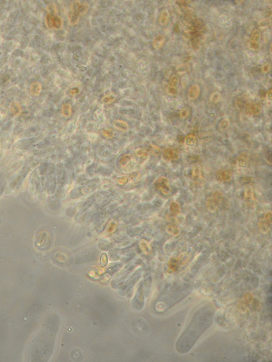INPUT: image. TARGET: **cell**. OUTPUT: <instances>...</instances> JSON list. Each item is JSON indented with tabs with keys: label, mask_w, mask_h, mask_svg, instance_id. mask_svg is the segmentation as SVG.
Wrapping results in <instances>:
<instances>
[{
	"label": "cell",
	"mask_w": 272,
	"mask_h": 362,
	"mask_svg": "<svg viewBox=\"0 0 272 362\" xmlns=\"http://www.w3.org/2000/svg\"><path fill=\"white\" fill-rule=\"evenodd\" d=\"M271 227V224H270L264 217L262 218L259 220L258 222V227L260 231L263 233H266L269 231Z\"/></svg>",
	"instance_id": "15"
},
{
	"label": "cell",
	"mask_w": 272,
	"mask_h": 362,
	"mask_svg": "<svg viewBox=\"0 0 272 362\" xmlns=\"http://www.w3.org/2000/svg\"><path fill=\"white\" fill-rule=\"evenodd\" d=\"M47 11L48 12V14L56 15V14L57 13V7L55 4L51 3L47 6Z\"/></svg>",
	"instance_id": "28"
},
{
	"label": "cell",
	"mask_w": 272,
	"mask_h": 362,
	"mask_svg": "<svg viewBox=\"0 0 272 362\" xmlns=\"http://www.w3.org/2000/svg\"><path fill=\"white\" fill-rule=\"evenodd\" d=\"M190 69H191V67L189 64H183L177 66L176 68V71L178 74L182 75V74H184V73L189 72L190 71Z\"/></svg>",
	"instance_id": "22"
},
{
	"label": "cell",
	"mask_w": 272,
	"mask_h": 362,
	"mask_svg": "<svg viewBox=\"0 0 272 362\" xmlns=\"http://www.w3.org/2000/svg\"><path fill=\"white\" fill-rule=\"evenodd\" d=\"M169 209L171 214H172L174 216H177L181 211V207L179 203H177V201L172 202L170 203Z\"/></svg>",
	"instance_id": "17"
},
{
	"label": "cell",
	"mask_w": 272,
	"mask_h": 362,
	"mask_svg": "<svg viewBox=\"0 0 272 362\" xmlns=\"http://www.w3.org/2000/svg\"><path fill=\"white\" fill-rule=\"evenodd\" d=\"M169 11L166 9H164L161 11V13H160L159 16V18H158V22L159 24L161 25V26H166L169 22Z\"/></svg>",
	"instance_id": "13"
},
{
	"label": "cell",
	"mask_w": 272,
	"mask_h": 362,
	"mask_svg": "<svg viewBox=\"0 0 272 362\" xmlns=\"http://www.w3.org/2000/svg\"><path fill=\"white\" fill-rule=\"evenodd\" d=\"M117 227V224L115 223H112L110 225V226L108 227V231L112 232L114 231Z\"/></svg>",
	"instance_id": "42"
},
{
	"label": "cell",
	"mask_w": 272,
	"mask_h": 362,
	"mask_svg": "<svg viewBox=\"0 0 272 362\" xmlns=\"http://www.w3.org/2000/svg\"><path fill=\"white\" fill-rule=\"evenodd\" d=\"M11 110L15 115H17L21 111V106L17 102H13L11 104Z\"/></svg>",
	"instance_id": "25"
},
{
	"label": "cell",
	"mask_w": 272,
	"mask_h": 362,
	"mask_svg": "<svg viewBox=\"0 0 272 362\" xmlns=\"http://www.w3.org/2000/svg\"><path fill=\"white\" fill-rule=\"evenodd\" d=\"M19 165V163H14L0 170V197L4 193L11 176Z\"/></svg>",
	"instance_id": "1"
},
{
	"label": "cell",
	"mask_w": 272,
	"mask_h": 362,
	"mask_svg": "<svg viewBox=\"0 0 272 362\" xmlns=\"http://www.w3.org/2000/svg\"><path fill=\"white\" fill-rule=\"evenodd\" d=\"M154 184L156 188L165 195L168 194L170 191L169 180L165 177H162L157 180Z\"/></svg>",
	"instance_id": "3"
},
{
	"label": "cell",
	"mask_w": 272,
	"mask_h": 362,
	"mask_svg": "<svg viewBox=\"0 0 272 362\" xmlns=\"http://www.w3.org/2000/svg\"><path fill=\"white\" fill-rule=\"evenodd\" d=\"M261 69H262V72L263 73L268 72L270 71V65L269 64H265L263 65L262 66Z\"/></svg>",
	"instance_id": "40"
},
{
	"label": "cell",
	"mask_w": 272,
	"mask_h": 362,
	"mask_svg": "<svg viewBox=\"0 0 272 362\" xmlns=\"http://www.w3.org/2000/svg\"><path fill=\"white\" fill-rule=\"evenodd\" d=\"M115 96H114L113 94L106 95V96H103V98H102V102H103V103H105V104L111 103L115 101Z\"/></svg>",
	"instance_id": "32"
},
{
	"label": "cell",
	"mask_w": 272,
	"mask_h": 362,
	"mask_svg": "<svg viewBox=\"0 0 272 362\" xmlns=\"http://www.w3.org/2000/svg\"><path fill=\"white\" fill-rule=\"evenodd\" d=\"M163 158L167 161H175L179 158V153L172 148H166L163 152Z\"/></svg>",
	"instance_id": "5"
},
{
	"label": "cell",
	"mask_w": 272,
	"mask_h": 362,
	"mask_svg": "<svg viewBox=\"0 0 272 362\" xmlns=\"http://www.w3.org/2000/svg\"><path fill=\"white\" fill-rule=\"evenodd\" d=\"M80 15L76 13H71L69 15V23L71 25H75L78 22Z\"/></svg>",
	"instance_id": "26"
},
{
	"label": "cell",
	"mask_w": 272,
	"mask_h": 362,
	"mask_svg": "<svg viewBox=\"0 0 272 362\" xmlns=\"http://www.w3.org/2000/svg\"><path fill=\"white\" fill-rule=\"evenodd\" d=\"M135 153L138 157H143V158H147L148 157V153L147 152L143 149H138L136 150Z\"/></svg>",
	"instance_id": "33"
},
{
	"label": "cell",
	"mask_w": 272,
	"mask_h": 362,
	"mask_svg": "<svg viewBox=\"0 0 272 362\" xmlns=\"http://www.w3.org/2000/svg\"><path fill=\"white\" fill-rule=\"evenodd\" d=\"M45 21L47 26L50 29H60L62 27V20L58 15L47 14Z\"/></svg>",
	"instance_id": "2"
},
{
	"label": "cell",
	"mask_w": 272,
	"mask_h": 362,
	"mask_svg": "<svg viewBox=\"0 0 272 362\" xmlns=\"http://www.w3.org/2000/svg\"><path fill=\"white\" fill-rule=\"evenodd\" d=\"M250 154L247 152L242 153L236 159V163L237 166L244 168L247 166L250 161Z\"/></svg>",
	"instance_id": "6"
},
{
	"label": "cell",
	"mask_w": 272,
	"mask_h": 362,
	"mask_svg": "<svg viewBox=\"0 0 272 362\" xmlns=\"http://www.w3.org/2000/svg\"><path fill=\"white\" fill-rule=\"evenodd\" d=\"M79 91L80 90H79V89L78 88H73L72 89H71V90L69 92V94H71V95H73L74 96V95H75V94H78Z\"/></svg>",
	"instance_id": "43"
},
{
	"label": "cell",
	"mask_w": 272,
	"mask_h": 362,
	"mask_svg": "<svg viewBox=\"0 0 272 362\" xmlns=\"http://www.w3.org/2000/svg\"><path fill=\"white\" fill-rule=\"evenodd\" d=\"M191 178L192 180L195 182H199L202 179V168L199 164L195 165L191 172Z\"/></svg>",
	"instance_id": "8"
},
{
	"label": "cell",
	"mask_w": 272,
	"mask_h": 362,
	"mask_svg": "<svg viewBox=\"0 0 272 362\" xmlns=\"http://www.w3.org/2000/svg\"><path fill=\"white\" fill-rule=\"evenodd\" d=\"M196 142H197V139H196V136L193 134H190V135H187L184 139V144L188 146H191V147H192L195 145L196 143Z\"/></svg>",
	"instance_id": "19"
},
{
	"label": "cell",
	"mask_w": 272,
	"mask_h": 362,
	"mask_svg": "<svg viewBox=\"0 0 272 362\" xmlns=\"http://www.w3.org/2000/svg\"><path fill=\"white\" fill-rule=\"evenodd\" d=\"M200 93V87L199 85L195 84L192 85L188 90V98L189 99L194 101L196 99Z\"/></svg>",
	"instance_id": "9"
},
{
	"label": "cell",
	"mask_w": 272,
	"mask_h": 362,
	"mask_svg": "<svg viewBox=\"0 0 272 362\" xmlns=\"http://www.w3.org/2000/svg\"><path fill=\"white\" fill-rule=\"evenodd\" d=\"M206 207L207 210L210 212H214L218 210L219 205L216 203L212 197L207 198L206 201Z\"/></svg>",
	"instance_id": "10"
},
{
	"label": "cell",
	"mask_w": 272,
	"mask_h": 362,
	"mask_svg": "<svg viewBox=\"0 0 272 362\" xmlns=\"http://www.w3.org/2000/svg\"><path fill=\"white\" fill-rule=\"evenodd\" d=\"M221 94L218 92H215L211 95L210 101L213 103H217L221 100Z\"/></svg>",
	"instance_id": "31"
},
{
	"label": "cell",
	"mask_w": 272,
	"mask_h": 362,
	"mask_svg": "<svg viewBox=\"0 0 272 362\" xmlns=\"http://www.w3.org/2000/svg\"><path fill=\"white\" fill-rule=\"evenodd\" d=\"M42 85L38 82H33L30 87V94L32 96H37L41 93Z\"/></svg>",
	"instance_id": "12"
},
{
	"label": "cell",
	"mask_w": 272,
	"mask_h": 362,
	"mask_svg": "<svg viewBox=\"0 0 272 362\" xmlns=\"http://www.w3.org/2000/svg\"><path fill=\"white\" fill-rule=\"evenodd\" d=\"M62 115L66 117H70L72 114V106L71 104L66 103H64L61 108Z\"/></svg>",
	"instance_id": "18"
},
{
	"label": "cell",
	"mask_w": 272,
	"mask_h": 362,
	"mask_svg": "<svg viewBox=\"0 0 272 362\" xmlns=\"http://www.w3.org/2000/svg\"><path fill=\"white\" fill-rule=\"evenodd\" d=\"M249 45H250V48H251L252 50H255V51H256V50H258L259 49V44H257V43H255V42H250V44H249Z\"/></svg>",
	"instance_id": "41"
},
{
	"label": "cell",
	"mask_w": 272,
	"mask_h": 362,
	"mask_svg": "<svg viewBox=\"0 0 272 362\" xmlns=\"http://www.w3.org/2000/svg\"><path fill=\"white\" fill-rule=\"evenodd\" d=\"M132 161V157L130 155H126L121 160V165L122 167H126L127 165H129Z\"/></svg>",
	"instance_id": "30"
},
{
	"label": "cell",
	"mask_w": 272,
	"mask_h": 362,
	"mask_svg": "<svg viewBox=\"0 0 272 362\" xmlns=\"http://www.w3.org/2000/svg\"><path fill=\"white\" fill-rule=\"evenodd\" d=\"M129 181V179L127 177H121L120 179H119L118 180V183L119 184L123 185L125 184L126 183H127Z\"/></svg>",
	"instance_id": "38"
},
{
	"label": "cell",
	"mask_w": 272,
	"mask_h": 362,
	"mask_svg": "<svg viewBox=\"0 0 272 362\" xmlns=\"http://www.w3.org/2000/svg\"><path fill=\"white\" fill-rule=\"evenodd\" d=\"M167 231L173 235H177L179 233V228L173 225H169L166 228Z\"/></svg>",
	"instance_id": "29"
},
{
	"label": "cell",
	"mask_w": 272,
	"mask_h": 362,
	"mask_svg": "<svg viewBox=\"0 0 272 362\" xmlns=\"http://www.w3.org/2000/svg\"><path fill=\"white\" fill-rule=\"evenodd\" d=\"M189 115V111L187 108H184L181 110L179 115L182 119H185Z\"/></svg>",
	"instance_id": "36"
},
{
	"label": "cell",
	"mask_w": 272,
	"mask_h": 362,
	"mask_svg": "<svg viewBox=\"0 0 272 362\" xmlns=\"http://www.w3.org/2000/svg\"><path fill=\"white\" fill-rule=\"evenodd\" d=\"M88 8L89 4L87 2L80 3L76 13H78L80 16L84 15L87 13V12L88 10Z\"/></svg>",
	"instance_id": "23"
},
{
	"label": "cell",
	"mask_w": 272,
	"mask_h": 362,
	"mask_svg": "<svg viewBox=\"0 0 272 362\" xmlns=\"http://www.w3.org/2000/svg\"><path fill=\"white\" fill-rule=\"evenodd\" d=\"M232 174L228 170H219L216 172V178L220 182H228L232 179Z\"/></svg>",
	"instance_id": "7"
},
{
	"label": "cell",
	"mask_w": 272,
	"mask_h": 362,
	"mask_svg": "<svg viewBox=\"0 0 272 362\" xmlns=\"http://www.w3.org/2000/svg\"><path fill=\"white\" fill-rule=\"evenodd\" d=\"M102 135L105 138H108V139H111L113 138L114 136V133L113 132V131H110L109 129H104L102 131Z\"/></svg>",
	"instance_id": "35"
},
{
	"label": "cell",
	"mask_w": 272,
	"mask_h": 362,
	"mask_svg": "<svg viewBox=\"0 0 272 362\" xmlns=\"http://www.w3.org/2000/svg\"><path fill=\"white\" fill-rule=\"evenodd\" d=\"M165 37L163 35H158L157 36H155L153 41V47L154 48L155 50H160L165 43Z\"/></svg>",
	"instance_id": "14"
},
{
	"label": "cell",
	"mask_w": 272,
	"mask_h": 362,
	"mask_svg": "<svg viewBox=\"0 0 272 362\" xmlns=\"http://www.w3.org/2000/svg\"><path fill=\"white\" fill-rule=\"evenodd\" d=\"M246 110L247 113L250 116L257 115L260 113L261 108L256 104H249L246 108Z\"/></svg>",
	"instance_id": "11"
},
{
	"label": "cell",
	"mask_w": 272,
	"mask_h": 362,
	"mask_svg": "<svg viewBox=\"0 0 272 362\" xmlns=\"http://www.w3.org/2000/svg\"><path fill=\"white\" fill-rule=\"evenodd\" d=\"M179 78L178 76L176 74L172 75L170 76L169 80L168 87L177 90V88L179 86Z\"/></svg>",
	"instance_id": "16"
},
{
	"label": "cell",
	"mask_w": 272,
	"mask_h": 362,
	"mask_svg": "<svg viewBox=\"0 0 272 362\" xmlns=\"http://www.w3.org/2000/svg\"><path fill=\"white\" fill-rule=\"evenodd\" d=\"M265 220L270 224L272 225V211H268L265 214V216L263 217Z\"/></svg>",
	"instance_id": "37"
},
{
	"label": "cell",
	"mask_w": 272,
	"mask_h": 362,
	"mask_svg": "<svg viewBox=\"0 0 272 362\" xmlns=\"http://www.w3.org/2000/svg\"><path fill=\"white\" fill-rule=\"evenodd\" d=\"M114 126L116 129H117L119 131H126L128 130V124L122 120H118L115 121L114 123Z\"/></svg>",
	"instance_id": "21"
},
{
	"label": "cell",
	"mask_w": 272,
	"mask_h": 362,
	"mask_svg": "<svg viewBox=\"0 0 272 362\" xmlns=\"http://www.w3.org/2000/svg\"><path fill=\"white\" fill-rule=\"evenodd\" d=\"M243 200L246 203L249 204H252L256 201L255 197V190L252 186L248 185L244 188L243 193Z\"/></svg>",
	"instance_id": "4"
},
{
	"label": "cell",
	"mask_w": 272,
	"mask_h": 362,
	"mask_svg": "<svg viewBox=\"0 0 272 362\" xmlns=\"http://www.w3.org/2000/svg\"><path fill=\"white\" fill-rule=\"evenodd\" d=\"M263 21L264 22H260V26H261L260 27H262V28L267 27L269 26V21H266V20H263Z\"/></svg>",
	"instance_id": "44"
},
{
	"label": "cell",
	"mask_w": 272,
	"mask_h": 362,
	"mask_svg": "<svg viewBox=\"0 0 272 362\" xmlns=\"http://www.w3.org/2000/svg\"><path fill=\"white\" fill-rule=\"evenodd\" d=\"M211 197L213 198V200L218 203L219 205L221 204L223 201V196L221 192L219 191H214Z\"/></svg>",
	"instance_id": "27"
},
{
	"label": "cell",
	"mask_w": 272,
	"mask_h": 362,
	"mask_svg": "<svg viewBox=\"0 0 272 362\" xmlns=\"http://www.w3.org/2000/svg\"><path fill=\"white\" fill-rule=\"evenodd\" d=\"M266 100L267 102H270L272 100V90H269L266 94Z\"/></svg>",
	"instance_id": "39"
},
{
	"label": "cell",
	"mask_w": 272,
	"mask_h": 362,
	"mask_svg": "<svg viewBox=\"0 0 272 362\" xmlns=\"http://www.w3.org/2000/svg\"><path fill=\"white\" fill-rule=\"evenodd\" d=\"M150 150H151V152L153 154L155 155V156L159 155L160 153L161 152V149L159 147H158V146L153 145H151Z\"/></svg>",
	"instance_id": "34"
},
{
	"label": "cell",
	"mask_w": 272,
	"mask_h": 362,
	"mask_svg": "<svg viewBox=\"0 0 272 362\" xmlns=\"http://www.w3.org/2000/svg\"><path fill=\"white\" fill-rule=\"evenodd\" d=\"M230 125V120L228 118H223L219 123V129L222 131L227 130Z\"/></svg>",
	"instance_id": "24"
},
{
	"label": "cell",
	"mask_w": 272,
	"mask_h": 362,
	"mask_svg": "<svg viewBox=\"0 0 272 362\" xmlns=\"http://www.w3.org/2000/svg\"><path fill=\"white\" fill-rule=\"evenodd\" d=\"M261 37L262 34L260 31L259 29H255L251 34L250 42L258 44L261 39Z\"/></svg>",
	"instance_id": "20"
}]
</instances>
